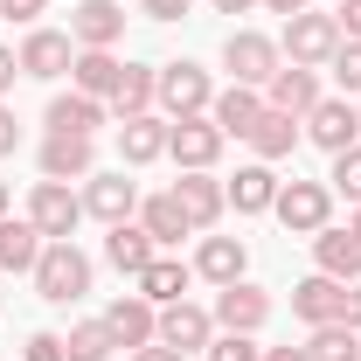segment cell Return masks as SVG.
<instances>
[{"label": "cell", "mask_w": 361, "mask_h": 361, "mask_svg": "<svg viewBox=\"0 0 361 361\" xmlns=\"http://www.w3.org/2000/svg\"><path fill=\"white\" fill-rule=\"evenodd\" d=\"M264 104L271 111H292V118H306L319 104V70H299V63H278L264 84Z\"/></svg>", "instance_id": "cell-17"}, {"label": "cell", "mask_w": 361, "mask_h": 361, "mask_svg": "<svg viewBox=\"0 0 361 361\" xmlns=\"http://www.w3.org/2000/svg\"><path fill=\"white\" fill-rule=\"evenodd\" d=\"M243 271H250L243 236H202V250H195V278H209V285H236Z\"/></svg>", "instance_id": "cell-20"}, {"label": "cell", "mask_w": 361, "mask_h": 361, "mask_svg": "<svg viewBox=\"0 0 361 361\" xmlns=\"http://www.w3.org/2000/svg\"><path fill=\"white\" fill-rule=\"evenodd\" d=\"M326 188H334V195H348V202L361 209V146L334 153V174H326Z\"/></svg>", "instance_id": "cell-34"}, {"label": "cell", "mask_w": 361, "mask_h": 361, "mask_svg": "<svg viewBox=\"0 0 361 361\" xmlns=\"http://www.w3.org/2000/svg\"><path fill=\"white\" fill-rule=\"evenodd\" d=\"M0 216H7V180H0Z\"/></svg>", "instance_id": "cell-48"}, {"label": "cell", "mask_w": 361, "mask_h": 361, "mask_svg": "<svg viewBox=\"0 0 361 361\" xmlns=\"http://www.w3.org/2000/svg\"><path fill=\"white\" fill-rule=\"evenodd\" d=\"M42 243H49V236L28 223V216H21V223H14V216H0V271H35Z\"/></svg>", "instance_id": "cell-30"}, {"label": "cell", "mask_w": 361, "mask_h": 361, "mask_svg": "<svg viewBox=\"0 0 361 361\" xmlns=\"http://www.w3.org/2000/svg\"><path fill=\"white\" fill-rule=\"evenodd\" d=\"M133 209H139V188L126 174H90L84 180V216H97L104 229H111V223H133Z\"/></svg>", "instance_id": "cell-16"}, {"label": "cell", "mask_w": 361, "mask_h": 361, "mask_svg": "<svg viewBox=\"0 0 361 361\" xmlns=\"http://www.w3.org/2000/svg\"><path fill=\"white\" fill-rule=\"evenodd\" d=\"M126 35V7L118 0H77V14H70V42L77 49H111Z\"/></svg>", "instance_id": "cell-15"}, {"label": "cell", "mask_w": 361, "mask_h": 361, "mask_svg": "<svg viewBox=\"0 0 361 361\" xmlns=\"http://www.w3.org/2000/svg\"><path fill=\"white\" fill-rule=\"evenodd\" d=\"M271 14H285V21H292V14H306V0H264Z\"/></svg>", "instance_id": "cell-46"}, {"label": "cell", "mask_w": 361, "mask_h": 361, "mask_svg": "<svg viewBox=\"0 0 361 361\" xmlns=\"http://www.w3.org/2000/svg\"><path fill=\"white\" fill-rule=\"evenodd\" d=\"M209 118L223 126V139H250V126L264 118V90H250V84H229L216 104H209Z\"/></svg>", "instance_id": "cell-21"}, {"label": "cell", "mask_w": 361, "mask_h": 361, "mask_svg": "<svg viewBox=\"0 0 361 361\" xmlns=\"http://www.w3.org/2000/svg\"><path fill=\"white\" fill-rule=\"evenodd\" d=\"M313 264L326 271V278H341V285H348V278H361V236L326 223V229L313 236Z\"/></svg>", "instance_id": "cell-24"}, {"label": "cell", "mask_w": 361, "mask_h": 361, "mask_svg": "<svg viewBox=\"0 0 361 361\" xmlns=\"http://www.w3.org/2000/svg\"><path fill=\"white\" fill-rule=\"evenodd\" d=\"M118 77H126V63H118L111 49H77V63H70V84L84 90V97H104V104H111Z\"/></svg>", "instance_id": "cell-25"}, {"label": "cell", "mask_w": 361, "mask_h": 361, "mask_svg": "<svg viewBox=\"0 0 361 361\" xmlns=\"http://www.w3.org/2000/svg\"><path fill=\"white\" fill-rule=\"evenodd\" d=\"M299 126H306V139H313V146H326V153H348V146H361V111L348 104V97H319Z\"/></svg>", "instance_id": "cell-9"}, {"label": "cell", "mask_w": 361, "mask_h": 361, "mask_svg": "<svg viewBox=\"0 0 361 361\" xmlns=\"http://www.w3.org/2000/svg\"><path fill=\"white\" fill-rule=\"evenodd\" d=\"M188 278H195V264H180V257H153V264L139 271V299H153V306H174V299H188Z\"/></svg>", "instance_id": "cell-28"}, {"label": "cell", "mask_w": 361, "mask_h": 361, "mask_svg": "<svg viewBox=\"0 0 361 361\" xmlns=\"http://www.w3.org/2000/svg\"><path fill=\"white\" fill-rule=\"evenodd\" d=\"M35 292H42L49 306H70V299H84L90 292V257L63 236V243H42V257H35Z\"/></svg>", "instance_id": "cell-1"}, {"label": "cell", "mask_w": 361, "mask_h": 361, "mask_svg": "<svg viewBox=\"0 0 361 361\" xmlns=\"http://www.w3.org/2000/svg\"><path fill=\"white\" fill-rule=\"evenodd\" d=\"M278 49H285V63L319 70V63H334V49H341V21H334V14H292Z\"/></svg>", "instance_id": "cell-6"}, {"label": "cell", "mask_w": 361, "mask_h": 361, "mask_svg": "<svg viewBox=\"0 0 361 361\" xmlns=\"http://www.w3.org/2000/svg\"><path fill=\"white\" fill-rule=\"evenodd\" d=\"M334 7H341V0H334Z\"/></svg>", "instance_id": "cell-50"}, {"label": "cell", "mask_w": 361, "mask_h": 361, "mask_svg": "<svg viewBox=\"0 0 361 361\" xmlns=\"http://www.w3.org/2000/svg\"><path fill=\"white\" fill-rule=\"evenodd\" d=\"M21 361H70V355H63V334H28Z\"/></svg>", "instance_id": "cell-37"}, {"label": "cell", "mask_w": 361, "mask_h": 361, "mask_svg": "<svg viewBox=\"0 0 361 361\" xmlns=\"http://www.w3.org/2000/svg\"><path fill=\"white\" fill-rule=\"evenodd\" d=\"M153 90H160V70H146V63H126V77L111 90V111L118 118H139V111H153Z\"/></svg>", "instance_id": "cell-31"}, {"label": "cell", "mask_w": 361, "mask_h": 361, "mask_svg": "<svg viewBox=\"0 0 361 361\" xmlns=\"http://www.w3.org/2000/svg\"><path fill=\"white\" fill-rule=\"evenodd\" d=\"M299 139H306V126H299L292 111H271V104H264V118L250 126V146H257V160H264V167H271V160H285Z\"/></svg>", "instance_id": "cell-29"}, {"label": "cell", "mask_w": 361, "mask_h": 361, "mask_svg": "<svg viewBox=\"0 0 361 361\" xmlns=\"http://www.w3.org/2000/svg\"><path fill=\"white\" fill-rule=\"evenodd\" d=\"M139 229H146V236H153L160 250H167V243H180V236H195V223L180 216V202H174V188H167V195H146V202H139Z\"/></svg>", "instance_id": "cell-27"}, {"label": "cell", "mask_w": 361, "mask_h": 361, "mask_svg": "<svg viewBox=\"0 0 361 361\" xmlns=\"http://www.w3.org/2000/svg\"><path fill=\"white\" fill-rule=\"evenodd\" d=\"M133 361H188V355L167 348V341H146V348H133Z\"/></svg>", "instance_id": "cell-41"}, {"label": "cell", "mask_w": 361, "mask_h": 361, "mask_svg": "<svg viewBox=\"0 0 361 361\" xmlns=\"http://www.w3.org/2000/svg\"><path fill=\"white\" fill-rule=\"evenodd\" d=\"M341 278H326V271H313V278H299L292 285V313L306 319V326H326V319H341Z\"/></svg>", "instance_id": "cell-23"}, {"label": "cell", "mask_w": 361, "mask_h": 361, "mask_svg": "<svg viewBox=\"0 0 361 361\" xmlns=\"http://www.w3.org/2000/svg\"><path fill=\"white\" fill-rule=\"evenodd\" d=\"M348 229H355V236H361V209H355V223H348Z\"/></svg>", "instance_id": "cell-49"}, {"label": "cell", "mask_w": 361, "mask_h": 361, "mask_svg": "<svg viewBox=\"0 0 361 361\" xmlns=\"http://www.w3.org/2000/svg\"><path fill=\"white\" fill-rule=\"evenodd\" d=\"M104 257H111V271L139 278V271L160 257V243H153V236H146L139 223H111V236H104Z\"/></svg>", "instance_id": "cell-26"}, {"label": "cell", "mask_w": 361, "mask_h": 361, "mask_svg": "<svg viewBox=\"0 0 361 361\" xmlns=\"http://www.w3.org/2000/svg\"><path fill=\"white\" fill-rule=\"evenodd\" d=\"M334 21H341V42H361V0H341Z\"/></svg>", "instance_id": "cell-39"}, {"label": "cell", "mask_w": 361, "mask_h": 361, "mask_svg": "<svg viewBox=\"0 0 361 361\" xmlns=\"http://www.w3.org/2000/svg\"><path fill=\"white\" fill-rule=\"evenodd\" d=\"M153 104H160L167 118H195V111H209V104H216V84H209V70H202V63H188V56H180V63L160 70Z\"/></svg>", "instance_id": "cell-4"}, {"label": "cell", "mask_w": 361, "mask_h": 361, "mask_svg": "<svg viewBox=\"0 0 361 361\" xmlns=\"http://www.w3.org/2000/svg\"><path fill=\"white\" fill-rule=\"evenodd\" d=\"M306 355H313V361H361V334L341 326V319H326V326H313Z\"/></svg>", "instance_id": "cell-32"}, {"label": "cell", "mask_w": 361, "mask_h": 361, "mask_svg": "<svg viewBox=\"0 0 361 361\" xmlns=\"http://www.w3.org/2000/svg\"><path fill=\"white\" fill-rule=\"evenodd\" d=\"M49 0H0V21H21V28H35V14H42Z\"/></svg>", "instance_id": "cell-38"}, {"label": "cell", "mask_w": 361, "mask_h": 361, "mask_svg": "<svg viewBox=\"0 0 361 361\" xmlns=\"http://www.w3.org/2000/svg\"><path fill=\"white\" fill-rule=\"evenodd\" d=\"M271 216L292 229V236H319V229L334 223V188L326 180H278Z\"/></svg>", "instance_id": "cell-2"}, {"label": "cell", "mask_w": 361, "mask_h": 361, "mask_svg": "<svg viewBox=\"0 0 361 361\" xmlns=\"http://www.w3.org/2000/svg\"><path fill=\"white\" fill-rule=\"evenodd\" d=\"M278 63H285V49L271 42V35H257V28H229V42H223V70L236 77V84L264 90Z\"/></svg>", "instance_id": "cell-5"}, {"label": "cell", "mask_w": 361, "mask_h": 361, "mask_svg": "<svg viewBox=\"0 0 361 361\" xmlns=\"http://www.w3.org/2000/svg\"><path fill=\"white\" fill-rule=\"evenodd\" d=\"M167 126H174V118H160V111L118 118V153H126V167H153V160L167 153Z\"/></svg>", "instance_id": "cell-19"}, {"label": "cell", "mask_w": 361, "mask_h": 361, "mask_svg": "<svg viewBox=\"0 0 361 361\" xmlns=\"http://www.w3.org/2000/svg\"><path fill=\"white\" fill-rule=\"evenodd\" d=\"M223 195H229L236 216H264L271 202H278V174H271L264 160H250V167H236V180H223Z\"/></svg>", "instance_id": "cell-22"}, {"label": "cell", "mask_w": 361, "mask_h": 361, "mask_svg": "<svg viewBox=\"0 0 361 361\" xmlns=\"http://www.w3.org/2000/svg\"><path fill=\"white\" fill-rule=\"evenodd\" d=\"M14 56H21V77H63V70H70V63H77V42H70V35H56V28H28V42L14 49Z\"/></svg>", "instance_id": "cell-18"}, {"label": "cell", "mask_w": 361, "mask_h": 361, "mask_svg": "<svg viewBox=\"0 0 361 361\" xmlns=\"http://www.w3.org/2000/svg\"><path fill=\"white\" fill-rule=\"evenodd\" d=\"M334 77H341L348 97H361V42H341V49H334Z\"/></svg>", "instance_id": "cell-36"}, {"label": "cell", "mask_w": 361, "mask_h": 361, "mask_svg": "<svg viewBox=\"0 0 361 361\" xmlns=\"http://www.w3.org/2000/svg\"><path fill=\"white\" fill-rule=\"evenodd\" d=\"M104 326H111V341H118V348H146V341H160V306H153V299H139V292H126V299H111V306H104Z\"/></svg>", "instance_id": "cell-13"}, {"label": "cell", "mask_w": 361, "mask_h": 361, "mask_svg": "<svg viewBox=\"0 0 361 361\" xmlns=\"http://www.w3.org/2000/svg\"><path fill=\"white\" fill-rule=\"evenodd\" d=\"M257 0H216V14H250Z\"/></svg>", "instance_id": "cell-47"}, {"label": "cell", "mask_w": 361, "mask_h": 361, "mask_svg": "<svg viewBox=\"0 0 361 361\" xmlns=\"http://www.w3.org/2000/svg\"><path fill=\"white\" fill-rule=\"evenodd\" d=\"M104 111H111L104 97H84V90L70 84V90H56V97H49L42 126H49V133H77V139H90L97 126H104Z\"/></svg>", "instance_id": "cell-14"}, {"label": "cell", "mask_w": 361, "mask_h": 361, "mask_svg": "<svg viewBox=\"0 0 361 361\" xmlns=\"http://www.w3.org/2000/svg\"><path fill=\"white\" fill-rule=\"evenodd\" d=\"M160 341L180 348V355H209V341H216V313L174 299V306H160Z\"/></svg>", "instance_id": "cell-12"}, {"label": "cell", "mask_w": 361, "mask_h": 361, "mask_svg": "<svg viewBox=\"0 0 361 361\" xmlns=\"http://www.w3.org/2000/svg\"><path fill=\"white\" fill-rule=\"evenodd\" d=\"M264 361H313L306 348H264Z\"/></svg>", "instance_id": "cell-45"}, {"label": "cell", "mask_w": 361, "mask_h": 361, "mask_svg": "<svg viewBox=\"0 0 361 361\" xmlns=\"http://www.w3.org/2000/svg\"><path fill=\"white\" fill-rule=\"evenodd\" d=\"M271 319V292L236 278V285H216V334H257Z\"/></svg>", "instance_id": "cell-8"}, {"label": "cell", "mask_w": 361, "mask_h": 361, "mask_svg": "<svg viewBox=\"0 0 361 361\" xmlns=\"http://www.w3.org/2000/svg\"><path fill=\"white\" fill-rule=\"evenodd\" d=\"M14 146H21V126H14V111H7V104H0V160H7V153H14Z\"/></svg>", "instance_id": "cell-42"}, {"label": "cell", "mask_w": 361, "mask_h": 361, "mask_svg": "<svg viewBox=\"0 0 361 361\" xmlns=\"http://www.w3.org/2000/svg\"><path fill=\"white\" fill-rule=\"evenodd\" d=\"M341 326H355V334H361V285H355V292H341Z\"/></svg>", "instance_id": "cell-43"}, {"label": "cell", "mask_w": 361, "mask_h": 361, "mask_svg": "<svg viewBox=\"0 0 361 361\" xmlns=\"http://www.w3.org/2000/svg\"><path fill=\"white\" fill-rule=\"evenodd\" d=\"M209 361H264V348H257L250 334H216V341H209Z\"/></svg>", "instance_id": "cell-35"}, {"label": "cell", "mask_w": 361, "mask_h": 361, "mask_svg": "<svg viewBox=\"0 0 361 361\" xmlns=\"http://www.w3.org/2000/svg\"><path fill=\"white\" fill-rule=\"evenodd\" d=\"M35 160H42V180H90L97 174V146L77 133H49Z\"/></svg>", "instance_id": "cell-10"}, {"label": "cell", "mask_w": 361, "mask_h": 361, "mask_svg": "<svg viewBox=\"0 0 361 361\" xmlns=\"http://www.w3.org/2000/svg\"><path fill=\"white\" fill-rule=\"evenodd\" d=\"M14 77H21V56H14V49H0V97L14 90Z\"/></svg>", "instance_id": "cell-44"}, {"label": "cell", "mask_w": 361, "mask_h": 361, "mask_svg": "<svg viewBox=\"0 0 361 361\" xmlns=\"http://www.w3.org/2000/svg\"><path fill=\"white\" fill-rule=\"evenodd\" d=\"M223 126L209 118V111H195V118H174L167 126V160H174L180 174H209L216 160H223Z\"/></svg>", "instance_id": "cell-3"}, {"label": "cell", "mask_w": 361, "mask_h": 361, "mask_svg": "<svg viewBox=\"0 0 361 361\" xmlns=\"http://www.w3.org/2000/svg\"><path fill=\"white\" fill-rule=\"evenodd\" d=\"M28 223L42 229L49 243L77 236V223H84V195H70V180H35V195H28Z\"/></svg>", "instance_id": "cell-7"}, {"label": "cell", "mask_w": 361, "mask_h": 361, "mask_svg": "<svg viewBox=\"0 0 361 361\" xmlns=\"http://www.w3.org/2000/svg\"><path fill=\"white\" fill-rule=\"evenodd\" d=\"M111 348H118V341H111L104 319H84V326L63 334V355H70V361H111Z\"/></svg>", "instance_id": "cell-33"}, {"label": "cell", "mask_w": 361, "mask_h": 361, "mask_svg": "<svg viewBox=\"0 0 361 361\" xmlns=\"http://www.w3.org/2000/svg\"><path fill=\"white\" fill-rule=\"evenodd\" d=\"M139 7H146V14H153V21H180V14H188V7H195V0H139Z\"/></svg>", "instance_id": "cell-40"}, {"label": "cell", "mask_w": 361, "mask_h": 361, "mask_svg": "<svg viewBox=\"0 0 361 361\" xmlns=\"http://www.w3.org/2000/svg\"><path fill=\"white\" fill-rule=\"evenodd\" d=\"M174 202H180V216L195 223V236H209V229L223 223V209H229V195H223L216 174H180L174 180Z\"/></svg>", "instance_id": "cell-11"}]
</instances>
